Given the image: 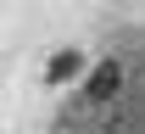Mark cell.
Listing matches in <instances>:
<instances>
[{
  "mask_svg": "<svg viewBox=\"0 0 145 134\" xmlns=\"http://www.w3.org/2000/svg\"><path fill=\"white\" fill-rule=\"evenodd\" d=\"M117 84H123V67L106 61V67H95V78H89V90H84V95H89V101H112V95H117Z\"/></svg>",
  "mask_w": 145,
  "mask_h": 134,
  "instance_id": "obj_1",
  "label": "cell"
},
{
  "mask_svg": "<svg viewBox=\"0 0 145 134\" xmlns=\"http://www.w3.org/2000/svg\"><path fill=\"white\" fill-rule=\"evenodd\" d=\"M78 67H84V56H78V50H61V56H50V67H45V78H50V84H61V78H72Z\"/></svg>",
  "mask_w": 145,
  "mask_h": 134,
  "instance_id": "obj_2",
  "label": "cell"
}]
</instances>
